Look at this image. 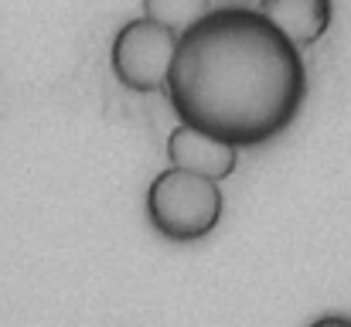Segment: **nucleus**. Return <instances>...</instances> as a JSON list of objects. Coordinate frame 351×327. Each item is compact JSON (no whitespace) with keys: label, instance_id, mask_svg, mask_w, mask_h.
<instances>
[{"label":"nucleus","instance_id":"20e7f679","mask_svg":"<svg viewBox=\"0 0 351 327\" xmlns=\"http://www.w3.org/2000/svg\"><path fill=\"white\" fill-rule=\"evenodd\" d=\"M167 160L178 171H188L195 178H205V181L219 184V181L235 174L239 150L222 143V140H215V136H205V133L178 123L167 136Z\"/></svg>","mask_w":351,"mask_h":327},{"label":"nucleus","instance_id":"39448f33","mask_svg":"<svg viewBox=\"0 0 351 327\" xmlns=\"http://www.w3.org/2000/svg\"><path fill=\"white\" fill-rule=\"evenodd\" d=\"M297 51L317 45L328 27H331V14L335 7L328 0H263L256 7Z\"/></svg>","mask_w":351,"mask_h":327},{"label":"nucleus","instance_id":"7ed1b4c3","mask_svg":"<svg viewBox=\"0 0 351 327\" xmlns=\"http://www.w3.org/2000/svg\"><path fill=\"white\" fill-rule=\"evenodd\" d=\"M174 48H178V34L160 27L150 17H130L110 45V65L113 75L123 89L130 93H157L167 82L171 62H174Z\"/></svg>","mask_w":351,"mask_h":327},{"label":"nucleus","instance_id":"f03ea898","mask_svg":"<svg viewBox=\"0 0 351 327\" xmlns=\"http://www.w3.org/2000/svg\"><path fill=\"white\" fill-rule=\"evenodd\" d=\"M222 191L219 184L195 178L178 167H164L154 174L147 188V221L150 228L178 245L208 239L222 221Z\"/></svg>","mask_w":351,"mask_h":327},{"label":"nucleus","instance_id":"423d86ee","mask_svg":"<svg viewBox=\"0 0 351 327\" xmlns=\"http://www.w3.org/2000/svg\"><path fill=\"white\" fill-rule=\"evenodd\" d=\"M212 10L208 0H147L143 3V17L157 21L160 27L174 31V34H184L195 21H202L205 14Z\"/></svg>","mask_w":351,"mask_h":327},{"label":"nucleus","instance_id":"f257e3e1","mask_svg":"<svg viewBox=\"0 0 351 327\" xmlns=\"http://www.w3.org/2000/svg\"><path fill=\"white\" fill-rule=\"evenodd\" d=\"M164 89L181 126L235 150L259 147L300 116L307 65L256 7L226 3L178 34Z\"/></svg>","mask_w":351,"mask_h":327},{"label":"nucleus","instance_id":"0eeeda50","mask_svg":"<svg viewBox=\"0 0 351 327\" xmlns=\"http://www.w3.org/2000/svg\"><path fill=\"white\" fill-rule=\"evenodd\" d=\"M307 327H351V317L348 314H324V317L311 321Z\"/></svg>","mask_w":351,"mask_h":327}]
</instances>
